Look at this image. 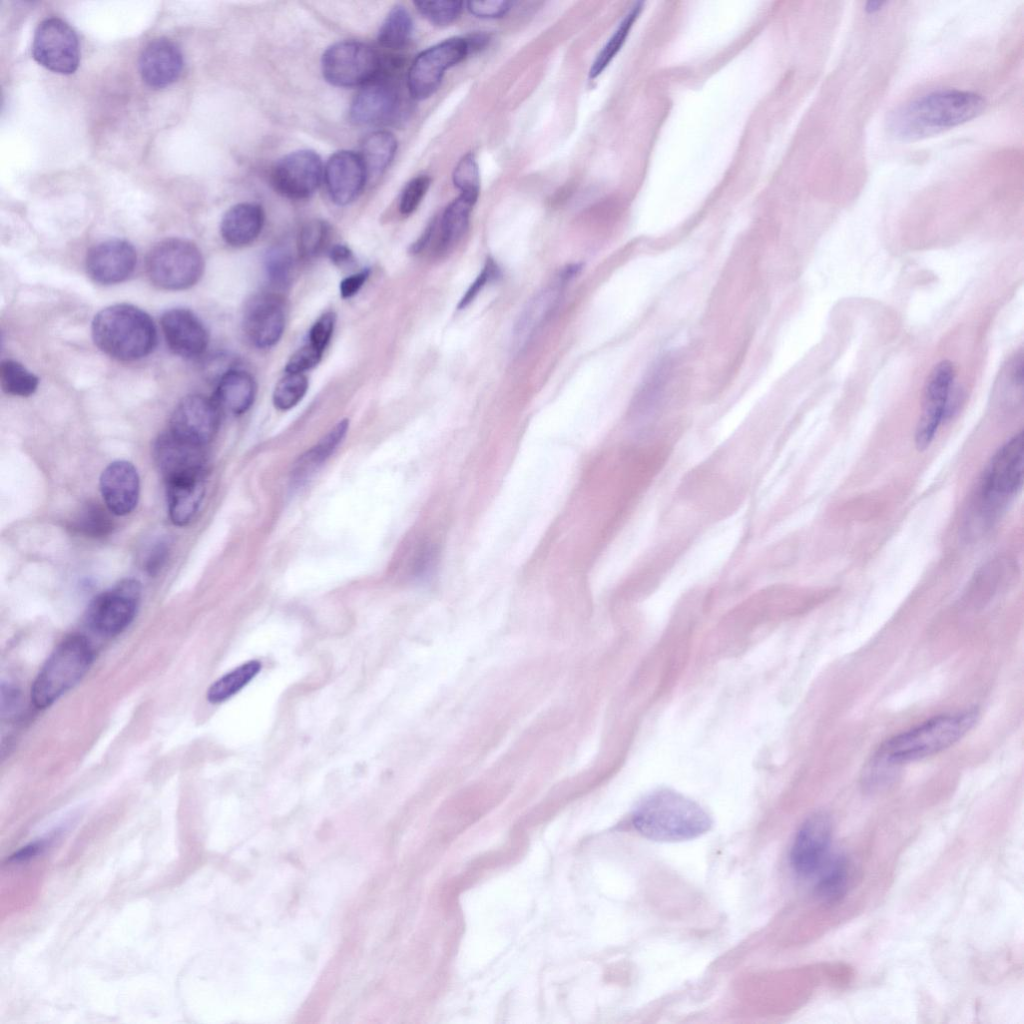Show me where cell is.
<instances>
[{
  "label": "cell",
  "instance_id": "22",
  "mask_svg": "<svg viewBox=\"0 0 1024 1024\" xmlns=\"http://www.w3.org/2000/svg\"><path fill=\"white\" fill-rule=\"evenodd\" d=\"M183 64V54L178 45L170 39L157 38L142 51L139 71L148 86L164 88L179 78Z\"/></svg>",
  "mask_w": 1024,
  "mask_h": 1024
},
{
  "label": "cell",
  "instance_id": "16",
  "mask_svg": "<svg viewBox=\"0 0 1024 1024\" xmlns=\"http://www.w3.org/2000/svg\"><path fill=\"white\" fill-rule=\"evenodd\" d=\"M153 454L166 484L205 477L203 447L185 442L169 431L156 439Z\"/></svg>",
  "mask_w": 1024,
  "mask_h": 1024
},
{
  "label": "cell",
  "instance_id": "41",
  "mask_svg": "<svg viewBox=\"0 0 1024 1024\" xmlns=\"http://www.w3.org/2000/svg\"><path fill=\"white\" fill-rule=\"evenodd\" d=\"M452 179L460 194L478 198L480 192V173L473 153L465 154L456 164Z\"/></svg>",
  "mask_w": 1024,
  "mask_h": 1024
},
{
  "label": "cell",
  "instance_id": "31",
  "mask_svg": "<svg viewBox=\"0 0 1024 1024\" xmlns=\"http://www.w3.org/2000/svg\"><path fill=\"white\" fill-rule=\"evenodd\" d=\"M816 884V894L823 901L831 903L844 896L848 884V864L843 855L827 859Z\"/></svg>",
  "mask_w": 1024,
  "mask_h": 1024
},
{
  "label": "cell",
  "instance_id": "43",
  "mask_svg": "<svg viewBox=\"0 0 1024 1024\" xmlns=\"http://www.w3.org/2000/svg\"><path fill=\"white\" fill-rule=\"evenodd\" d=\"M266 269L273 283L285 285L291 277L293 259L285 249L275 248L267 256Z\"/></svg>",
  "mask_w": 1024,
  "mask_h": 1024
},
{
  "label": "cell",
  "instance_id": "42",
  "mask_svg": "<svg viewBox=\"0 0 1024 1024\" xmlns=\"http://www.w3.org/2000/svg\"><path fill=\"white\" fill-rule=\"evenodd\" d=\"M430 185L431 178L427 175H418L410 180L404 187L400 196V213L403 215L412 214L420 205Z\"/></svg>",
  "mask_w": 1024,
  "mask_h": 1024
},
{
  "label": "cell",
  "instance_id": "7",
  "mask_svg": "<svg viewBox=\"0 0 1024 1024\" xmlns=\"http://www.w3.org/2000/svg\"><path fill=\"white\" fill-rule=\"evenodd\" d=\"M322 73L337 87L365 86L376 79L381 69L378 53L358 41H342L330 46L321 60Z\"/></svg>",
  "mask_w": 1024,
  "mask_h": 1024
},
{
  "label": "cell",
  "instance_id": "32",
  "mask_svg": "<svg viewBox=\"0 0 1024 1024\" xmlns=\"http://www.w3.org/2000/svg\"><path fill=\"white\" fill-rule=\"evenodd\" d=\"M261 670L258 660H250L216 680L207 691V700L221 703L245 687Z\"/></svg>",
  "mask_w": 1024,
  "mask_h": 1024
},
{
  "label": "cell",
  "instance_id": "45",
  "mask_svg": "<svg viewBox=\"0 0 1024 1024\" xmlns=\"http://www.w3.org/2000/svg\"><path fill=\"white\" fill-rule=\"evenodd\" d=\"M335 322L336 315L334 312L329 311L322 314L310 328L308 343L321 352H324L331 339Z\"/></svg>",
  "mask_w": 1024,
  "mask_h": 1024
},
{
  "label": "cell",
  "instance_id": "30",
  "mask_svg": "<svg viewBox=\"0 0 1024 1024\" xmlns=\"http://www.w3.org/2000/svg\"><path fill=\"white\" fill-rule=\"evenodd\" d=\"M396 151L397 140L388 131H376L365 137L359 155L366 169L368 180L381 177L392 162Z\"/></svg>",
  "mask_w": 1024,
  "mask_h": 1024
},
{
  "label": "cell",
  "instance_id": "38",
  "mask_svg": "<svg viewBox=\"0 0 1024 1024\" xmlns=\"http://www.w3.org/2000/svg\"><path fill=\"white\" fill-rule=\"evenodd\" d=\"M74 529L88 537H103L113 529L108 512L98 504H88L79 513L73 524Z\"/></svg>",
  "mask_w": 1024,
  "mask_h": 1024
},
{
  "label": "cell",
  "instance_id": "3",
  "mask_svg": "<svg viewBox=\"0 0 1024 1024\" xmlns=\"http://www.w3.org/2000/svg\"><path fill=\"white\" fill-rule=\"evenodd\" d=\"M632 822L641 835L661 842L694 839L712 825L710 816L699 804L670 789L656 790L643 798Z\"/></svg>",
  "mask_w": 1024,
  "mask_h": 1024
},
{
  "label": "cell",
  "instance_id": "1",
  "mask_svg": "<svg viewBox=\"0 0 1024 1024\" xmlns=\"http://www.w3.org/2000/svg\"><path fill=\"white\" fill-rule=\"evenodd\" d=\"M979 711L935 716L884 742L867 766L866 781L879 785L891 770L903 763L919 760L947 749L964 737L977 723Z\"/></svg>",
  "mask_w": 1024,
  "mask_h": 1024
},
{
  "label": "cell",
  "instance_id": "5",
  "mask_svg": "<svg viewBox=\"0 0 1024 1024\" xmlns=\"http://www.w3.org/2000/svg\"><path fill=\"white\" fill-rule=\"evenodd\" d=\"M93 650L81 634L65 637L52 651L31 688V700L45 709L73 688L93 662Z\"/></svg>",
  "mask_w": 1024,
  "mask_h": 1024
},
{
  "label": "cell",
  "instance_id": "33",
  "mask_svg": "<svg viewBox=\"0 0 1024 1024\" xmlns=\"http://www.w3.org/2000/svg\"><path fill=\"white\" fill-rule=\"evenodd\" d=\"M413 22L409 12L401 5L394 6L383 21L378 42L389 49H400L411 39Z\"/></svg>",
  "mask_w": 1024,
  "mask_h": 1024
},
{
  "label": "cell",
  "instance_id": "39",
  "mask_svg": "<svg viewBox=\"0 0 1024 1024\" xmlns=\"http://www.w3.org/2000/svg\"><path fill=\"white\" fill-rule=\"evenodd\" d=\"M329 237V225L319 219L307 222L298 236V251L303 258L318 255L326 246Z\"/></svg>",
  "mask_w": 1024,
  "mask_h": 1024
},
{
  "label": "cell",
  "instance_id": "20",
  "mask_svg": "<svg viewBox=\"0 0 1024 1024\" xmlns=\"http://www.w3.org/2000/svg\"><path fill=\"white\" fill-rule=\"evenodd\" d=\"M324 180L331 200L344 206L359 196L368 178L360 155L342 150L327 161Z\"/></svg>",
  "mask_w": 1024,
  "mask_h": 1024
},
{
  "label": "cell",
  "instance_id": "35",
  "mask_svg": "<svg viewBox=\"0 0 1024 1024\" xmlns=\"http://www.w3.org/2000/svg\"><path fill=\"white\" fill-rule=\"evenodd\" d=\"M641 8H642V3L641 2L635 4L633 9L625 16V18L619 24V26L616 29V31L613 33V35L607 41L606 45L603 47V49L597 55V57L595 58L594 62L591 65V68H590V71H589V77L591 79L592 78H596L597 76H599L602 73V71L608 66L610 61L617 54V52L620 50V48L622 47L623 43L625 42V39H626V37H627V35H628V33H629V31H630L634 21H635V19L638 17V15H639V13L641 11Z\"/></svg>",
  "mask_w": 1024,
  "mask_h": 1024
},
{
  "label": "cell",
  "instance_id": "13",
  "mask_svg": "<svg viewBox=\"0 0 1024 1024\" xmlns=\"http://www.w3.org/2000/svg\"><path fill=\"white\" fill-rule=\"evenodd\" d=\"M833 825L831 818L818 812L809 816L798 829L790 852V863L800 876L818 872L828 859Z\"/></svg>",
  "mask_w": 1024,
  "mask_h": 1024
},
{
  "label": "cell",
  "instance_id": "2",
  "mask_svg": "<svg viewBox=\"0 0 1024 1024\" xmlns=\"http://www.w3.org/2000/svg\"><path fill=\"white\" fill-rule=\"evenodd\" d=\"M985 99L972 91L945 89L911 99L889 112L886 129L900 141L939 134L982 114Z\"/></svg>",
  "mask_w": 1024,
  "mask_h": 1024
},
{
  "label": "cell",
  "instance_id": "19",
  "mask_svg": "<svg viewBox=\"0 0 1024 1024\" xmlns=\"http://www.w3.org/2000/svg\"><path fill=\"white\" fill-rule=\"evenodd\" d=\"M161 329L168 347L181 357H198L208 346L207 329L188 309L167 310L161 317Z\"/></svg>",
  "mask_w": 1024,
  "mask_h": 1024
},
{
  "label": "cell",
  "instance_id": "10",
  "mask_svg": "<svg viewBox=\"0 0 1024 1024\" xmlns=\"http://www.w3.org/2000/svg\"><path fill=\"white\" fill-rule=\"evenodd\" d=\"M32 55L36 62L50 71L72 74L80 61L78 37L62 19L47 18L35 31Z\"/></svg>",
  "mask_w": 1024,
  "mask_h": 1024
},
{
  "label": "cell",
  "instance_id": "50",
  "mask_svg": "<svg viewBox=\"0 0 1024 1024\" xmlns=\"http://www.w3.org/2000/svg\"><path fill=\"white\" fill-rule=\"evenodd\" d=\"M331 261L336 265L347 264L353 259L352 251L345 245H335L329 252Z\"/></svg>",
  "mask_w": 1024,
  "mask_h": 1024
},
{
  "label": "cell",
  "instance_id": "49",
  "mask_svg": "<svg viewBox=\"0 0 1024 1024\" xmlns=\"http://www.w3.org/2000/svg\"><path fill=\"white\" fill-rule=\"evenodd\" d=\"M369 274V269H364L344 278L339 286L341 296L343 298H350L354 296L366 282Z\"/></svg>",
  "mask_w": 1024,
  "mask_h": 1024
},
{
  "label": "cell",
  "instance_id": "34",
  "mask_svg": "<svg viewBox=\"0 0 1024 1024\" xmlns=\"http://www.w3.org/2000/svg\"><path fill=\"white\" fill-rule=\"evenodd\" d=\"M0 383L5 393L27 397L36 391L39 379L22 364L7 359L0 365Z\"/></svg>",
  "mask_w": 1024,
  "mask_h": 1024
},
{
  "label": "cell",
  "instance_id": "47",
  "mask_svg": "<svg viewBox=\"0 0 1024 1024\" xmlns=\"http://www.w3.org/2000/svg\"><path fill=\"white\" fill-rule=\"evenodd\" d=\"M497 275L498 268L496 264L491 259L487 260L481 273L477 276V278L470 285V287L460 300L458 305L459 309H462L466 307L469 303H471L474 300V298L478 295V293L483 289V287L487 284V282L497 277Z\"/></svg>",
  "mask_w": 1024,
  "mask_h": 1024
},
{
  "label": "cell",
  "instance_id": "11",
  "mask_svg": "<svg viewBox=\"0 0 1024 1024\" xmlns=\"http://www.w3.org/2000/svg\"><path fill=\"white\" fill-rule=\"evenodd\" d=\"M954 377L952 362L943 360L934 366L926 380L922 412L915 431L919 450L929 447L946 416Z\"/></svg>",
  "mask_w": 1024,
  "mask_h": 1024
},
{
  "label": "cell",
  "instance_id": "36",
  "mask_svg": "<svg viewBox=\"0 0 1024 1024\" xmlns=\"http://www.w3.org/2000/svg\"><path fill=\"white\" fill-rule=\"evenodd\" d=\"M349 428V421L343 419L338 422L325 436H323L310 450H308L299 461V470L315 467L323 463L336 450L344 439ZM298 470V471H299Z\"/></svg>",
  "mask_w": 1024,
  "mask_h": 1024
},
{
  "label": "cell",
  "instance_id": "51",
  "mask_svg": "<svg viewBox=\"0 0 1024 1024\" xmlns=\"http://www.w3.org/2000/svg\"><path fill=\"white\" fill-rule=\"evenodd\" d=\"M44 847H45V841L40 840V841L34 842L32 844L27 845L26 847H23L21 850H19L15 854H13L9 858V861H16V862H18V861L26 860L28 858H31V857L35 856Z\"/></svg>",
  "mask_w": 1024,
  "mask_h": 1024
},
{
  "label": "cell",
  "instance_id": "29",
  "mask_svg": "<svg viewBox=\"0 0 1024 1024\" xmlns=\"http://www.w3.org/2000/svg\"><path fill=\"white\" fill-rule=\"evenodd\" d=\"M478 198L466 194H460L444 210L440 220H436V244L437 253L449 251L463 236L468 224L473 206Z\"/></svg>",
  "mask_w": 1024,
  "mask_h": 1024
},
{
  "label": "cell",
  "instance_id": "27",
  "mask_svg": "<svg viewBox=\"0 0 1024 1024\" xmlns=\"http://www.w3.org/2000/svg\"><path fill=\"white\" fill-rule=\"evenodd\" d=\"M673 368L672 359L664 356L653 364L638 388L630 406V416L645 419L660 406Z\"/></svg>",
  "mask_w": 1024,
  "mask_h": 1024
},
{
  "label": "cell",
  "instance_id": "14",
  "mask_svg": "<svg viewBox=\"0 0 1024 1024\" xmlns=\"http://www.w3.org/2000/svg\"><path fill=\"white\" fill-rule=\"evenodd\" d=\"M1024 475V436L1019 432L1001 446L989 463L981 484L982 496L999 500L1022 487Z\"/></svg>",
  "mask_w": 1024,
  "mask_h": 1024
},
{
  "label": "cell",
  "instance_id": "46",
  "mask_svg": "<svg viewBox=\"0 0 1024 1024\" xmlns=\"http://www.w3.org/2000/svg\"><path fill=\"white\" fill-rule=\"evenodd\" d=\"M468 11L475 17L482 19L501 18L510 10L511 2L505 0L469 1L466 3Z\"/></svg>",
  "mask_w": 1024,
  "mask_h": 1024
},
{
  "label": "cell",
  "instance_id": "18",
  "mask_svg": "<svg viewBox=\"0 0 1024 1024\" xmlns=\"http://www.w3.org/2000/svg\"><path fill=\"white\" fill-rule=\"evenodd\" d=\"M137 254L125 240L112 239L93 246L86 256V270L96 283L112 285L125 281L135 270Z\"/></svg>",
  "mask_w": 1024,
  "mask_h": 1024
},
{
  "label": "cell",
  "instance_id": "9",
  "mask_svg": "<svg viewBox=\"0 0 1024 1024\" xmlns=\"http://www.w3.org/2000/svg\"><path fill=\"white\" fill-rule=\"evenodd\" d=\"M141 597L138 580L126 578L95 596L88 605L86 620L97 633L116 636L133 621Z\"/></svg>",
  "mask_w": 1024,
  "mask_h": 1024
},
{
  "label": "cell",
  "instance_id": "4",
  "mask_svg": "<svg viewBox=\"0 0 1024 1024\" xmlns=\"http://www.w3.org/2000/svg\"><path fill=\"white\" fill-rule=\"evenodd\" d=\"M95 345L121 361L141 359L154 349L157 333L153 320L130 304H115L99 311L91 326Z\"/></svg>",
  "mask_w": 1024,
  "mask_h": 1024
},
{
  "label": "cell",
  "instance_id": "15",
  "mask_svg": "<svg viewBox=\"0 0 1024 1024\" xmlns=\"http://www.w3.org/2000/svg\"><path fill=\"white\" fill-rule=\"evenodd\" d=\"M322 176L323 165L318 154L311 150H298L285 155L276 163L272 182L283 196L301 200L316 192Z\"/></svg>",
  "mask_w": 1024,
  "mask_h": 1024
},
{
  "label": "cell",
  "instance_id": "6",
  "mask_svg": "<svg viewBox=\"0 0 1024 1024\" xmlns=\"http://www.w3.org/2000/svg\"><path fill=\"white\" fill-rule=\"evenodd\" d=\"M145 266L155 286L164 290H183L199 281L204 271V259L191 241L169 238L149 251Z\"/></svg>",
  "mask_w": 1024,
  "mask_h": 1024
},
{
  "label": "cell",
  "instance_id": "25",
  "mask_svg": "<svg viewBox=\"0 0 1024 1024\" xmlns=\"http://www.w3.org/2000/svg\"><path fill=\"white\" fill-rule=\"evenodd\" d=\"M264 221L265 215L260 205L249 202L236 204L222 218L221 236L230 246H247L259 236Z\"/></svg>",
  "mask_w": 1024,
  "mask_h": 1024
},
{
  "label": "cell",
  "instance_id": "44",
  "mask_svg": "<svg viewBox=\"0 0 1024 1024\" xmlns=\"http://www.w3.org/2000/svg\"><path fill=\"white\" fill-rule=\"evenodd\" d=\"M323 352L308 342L289 358L285 366L286 373H304L315 367L321 360Z\"/></svg>",
  "mask_w": 1024,
  "mask_h": 1024
},
{
  "label": "cell",
  "instance_id": "37",
  "mask_svg": "<svg viewBox=\"0 0 1024 1024\" xmlns=\"http://www.w3.org/2000/svg\"><path fill=\"white\" fill-rule=\"evenodd\" d=\"M307 390L308 380L304 374L286 373L274 388L273 404L279 410H290L303 399Z\"/></svg>",
  "mask_w": 1024,
  "mask_h": 1024
},
{
  "label": "cell",
  "instance_id": "52",
  "mask_svg": "<svg viewBox=\"0 0 1024 1024\" xmlns=\"http://www.w3.org/2000/svg\"><path fill=\"white\" fill-rule=\"evenodd\" d=\"M885 2L878 0H870L865 5V10L869 14H874L881 10Z\"/></svg>",
  "mask_w": 1024,
  "mask_h": 1024
},
{
  "label": "cell",
  "instance_id": "8",
  "mask_svg": "<svg viewBox=\"0 0 1024 1024\" xmlns=\"http://www.w3.org/2000/svg\"><path fill=\"white\" fill-rule=\"evenodd\" d=\"M470 53L467 38L453 37L422 51L414 59L407 73L410 96L424 100L439 88L445 72L463 61Z\"/></svg>",
  "mask_w": 1024,
  "mask_h": 1024
},
{
  "label": "cell",
  "instance_id": "28",
  "mask_svg": "<svg viewBox=\"0 0 1024 1024\" xmlns=\"http://www.w3.org/2000/svg\"><path fill=\"white\" fill-rule=\"evenodd\" d=\"M167 486V508L170 520L186 526L197 514L205 494V477L170 482Z\"/></svg>",
  "mask_w": 1024,
  "mask_h": 1024
},
{
  "label": "cell",
  "instance_id": "12",
  "mask_svg": "<svg viewBox=\"0 0 1024 1024\" xmlns=\"http://www.w3.org/2000/svg\"><path fill=\"white\" fill-rule=\"evenodd\" d=\"M220 421V408L206 396L193 394L184 397L175 407L169 432L190 444L204 447L215 436Z\"/></svg>",
  "mask_w": 1024,
  "mask_h": 1024
},
{
  "label": "cell",
  "instance_id": "48",
  "mask_svg": "<svg viewBox=\"0 0 1024 1024\" xmlns=\"http://www.w3.org/2000/svg\"><path fill=\"white\" fill-rule=\"evenodd\" d=\"M169 554V544L160 540L149 549L144 560V569L149 575L157 574L164 566Z\"/></svg>",
  "mask_w": 1024,
  "mask_h": 1024
},
{
  "label": "cell",
  "instance_id": "23",
  "mask_svg": "<svg viewBox=\"0 0 1024 1024\" xmlns=\"http://www.w3.org/2000/svg\"><path fill=\"white\" fill-rule=\"evenodd\" d=\"M399 96L388 82L372 81L353 99L349 119L356 125H372L392 118L399 108Z\"/></svg>",
  "mask_w": 1024,
  "mask_h": 1024
},
{
  "label": "cell",
  "instance_id": "40",
  "mask_svg": "<svg viewBox=\"0 0 1024 1024\" xmlns=\"http://www.w3.org/2000/svg\"><path fill=\"white\" fill-rule=\"evenodd\" d=\"M414 5L419 13L432 24L446 26L459 18L464 2L455 0L416 1Z\"/></svg>",
  "mask_w": 1024,
  "mask_h": 1024
},
{
  "label": "cell",
  "instance_id": "17",
  "mask_svg": "<svg viewBox=\"0 0 1024 1024\" xmlns=\"http://www.w3.org/2000/svg\"><path fill=\"white\" fill-rule=\"evenodd\" d=\"M285 328L284 306L273 294H260L246 305L243 329L247 339L257 348H270L282 337Z\"/></svg>",
  "mask_w": 1024,
  "mask_h": 1024
},
{
  "label": "cell",
  "instance_id": "26",
  "mask_svg": "<svg viewBox=\"0 0 1024 1024\" xmlns=\"http://www.w3.org/2000/svg\"><path fill=\"white\" fill-rule=\"evenodd\" d=\"M256 392L257 385L251 374L228 369L218 379L214 401L220 409L240 415L252 406Z\"/></svg>",
  "mask_w": 1024,
  "mask_h": 1024
},
{
  "label": "cell",
  "instance_id": "24",
  "mask_svg": "<svg viewBox=\"0 0 1024 1024\" xmlns=\"http://www.w3.org/2000/svg\"><path fill=\"white\" fill-rule=\"evenodd\" d=\"M575 271L568 267L560 275L558 282L538 293L527 305L514 327L513 347L517 351L523 349L538 329L554 310L560 297L564 282L575 276Z\"/></svg>",
  "mask_w": 1024,
  "mask_h": 1024
},
{
  "label": "cell",
  "instance_id": "21",
  "mask_svg": "<svg viewBox=\"0 0 1024 1024\" xmlns=\"http://www.w3.org/2000/svg\"><path fill=\"white\" fill-rule=\"evenodd\" d=\"M100 491L112 514L124 516L131 513L140 492L139 475L134 465L124 460L110 463L101 473Z\"/></svg>",
  "mask_w": 1024,
  "mask_h": 1024
}]
</instances>
